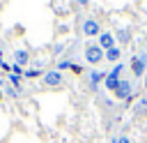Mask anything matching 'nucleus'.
Masks as SVG:
<instances>
[{
  "label": "nucleus",
  "instance_id": "obj_1",
  "mask_svg": "<svg viewBox=\"0 0 147 143\" xmlns=\"http://www.w3.org/2000/svg\"><path fill=\"white\" fill-rule=\"evenodd\" d=\"M145 69H147V51H140L138 55L131 58V72L133 76H145Z\"/></svg>",
  "mask_w": 147,
  "mask_h": 143
},
{
  "label": "nucleus",
  "instance_id": "obj_2",
  "mask_svg": "<svg viewBox=\"0 0 147 143\" xmlns=\"http://www.w3.org/2000/svg\"><path fill=\"white\" fill-rule=\"evenodd\" d=\"M103 58H106V51H103L99 44H90V46L85 48V60H87V62H92V65H99Z\"/></svg>",
  "mask_w": 147,
  "mask_h": 143
},
{
  "label": "nucleus",
  "instance_id": "obj_3",
  "mask_svg": "<svg viewBox=\"0 0 147 143\" xmlns=\"http://www.w3.org/2000/svg\"><path fill=\"white\" fill-rule=\"evenodd\" d=\"M122 69H124V65H122V62H117V65L113 67V72L106 76V88H108V90H113V92L117 90V85H119V81H122V78H119Z\"/></svg>",
  "mask_w": 147,
  "mask_h": 143
},
{
  "label": "nucleus",
  "instance_id": "obj_4",
  "mask_svg": "<svg viewBox=\"0 0 147 143\" xmlns=\"http://www.w3.org/2000/svg\"><path fill=\"white\" fill-rule=\"evenodd\" d=\"M115 97L129 101V99L133 97V83H131V81H119V85H117V90H115Z\"/></svg>",
  "mask_w": 147,
  "mask_h": 143
},
{
  "label": "nucleus",
  "instance_id": "obj_5",
  "mask_svg": "<svg viewBox=\"0 0 147 143\" xmlns=\"http://www.w3.org/2000/svg\"><path fill=\"white\" fill-rule=\"evenodd\" d=\"M83 32L87 37H94V35H101V28L94 18H87V21H83Z\"/></svg>",
  "mask_w": 147,
  "mask_h": 143
},
{
  "label": "nucleus",
  "instance_id": "obj_6",
  "mask_svg": "<svg viewBox=\"0 0 147 143\" xmlns=\"http://www.w3.org/2000/svg\"><path fill=\"white\" fill-rule=\"evenodd\" d=\"M99 46H101L103 51L113 48V46H115V35H113V32H108V30H106V32H101V35H99Z\"/></svg>",
  "mask_w": 147,
  "mask_h": 143
},
{
  "label": "nucleus",
  "instance_id": "obj_7",
  "mask_svg": "<svg viewBox=\"0 0 147 143\" xmlns=\"http://www.w3.org/2000/svg\"><path fill=\"white\" fill-rule=\"evenodd\" d=\"M44 83L46 85H60L62 83V74L60 72H46L44 74Z\"/></svg>",
  "mask_w": 147,
  "mask_h": 143
},
{
  "label": "nucleus",
  "instance_id": "obj_8",
  "mask_svg": "<svg viewBox=\"0 0 147 143\" xmlns=\"http://www.w3.org/2000/svg\"><path fill=\"white\" fill-rule=\"evenodd\" d=\"M119 55H122V48H117V46H113V48L106 51V60H108V62H115V65H117Z\"/></svg>",
  "mask_w": 147,
  "mask_h": 143
},
{
  "label": "nucleus",
  "instance_id": "obj_9",
  "mask_svg": "<svg viewBox=\"0 0 147 143\" xmlns=\"http://www.w3.org/2000/svg\"><path fill=\"white\" fill-rule=\"evenodd\" d=\"M101 81H106V76H103V72H96V69H94V72L90 74V83H92V85H99Z\"/></svg>",
  "mask_w": 147,
  "mask_h": 143
},
{
  "label": "nucleus",
  "instance_id": "obj_10",
  "mask_svg": "<svg viewBox=\"0 0 147 143\" xmlns=\"http://www.w3.org/2000/svg\"><path fill=\"white\" fill-rule=\"evenodd\" d=\"M115 39H119L122 44H126V42L131 39V35H129V32H126V30L122 28V30H117V32H115Z\"/></svg>",
  "mask_w": 147,
  "mask_h": 143
},
{
  "label": "nucleus",
  "instance_id": "obj_11",
  "mask_svg": "<svg viewBox=\"0 0 147 143\" xmlns=\"http://www.w3.org/2000/svg\"><path fill=\"white\" fill-rule=\"evenodd\" d=\"M16 62H18V65L28 62V53H25V51H16Z\"/></svg>",
  "mask_w": 147,
  "mask_h": 143
},
{
  "label": "nucleus",
  "instance_id": "obj_12",
  "mask_svg": "<svg viewBox=\"0 0 147 143\" xmlns=\"http://www.w3.org/2000/svg\"><path fill=\"white\" fill-rule=\"evenodd\" d=\"M71 67H74V62H69V60H62L57 65V69H71Z\"/></svg>",
  "mask_w": 147,
  "mask_h": 143
},
{
  "label": "nucleus",
  "instance_id": "obj_13",
  "mask_svg": "<svg viewBox=\"0 0 147 143\" xmlns=\"http://www.w3.org/2000/svg\"><path fill=\"white\" fill-rule=\"evenodd\" d=\"M9 81H11L14 85H18V76H16V74H11V76H9Z\"/></svg>",
  "mask_w": 147,
  "mask_h": 143
},
{
  "label": "nucleus",
  "instance_id": "obj_14",
  "mask_svg": "<svg viewBox=\"0 0 147 143\" xmlns=\"http://www.w3.org/2000/svg\"><path fill=\"white\" fill-rule=\"evenodd\" d=\"M117 143H131V141H129L126 136H119V138H117Z\"/></svg>",
  "mask_w": 147,
  "mask_h": 143
},
{
  "label": "nucleus",
  "instance_id": "obj_15",
  "mask_svg": "<svg viewBox=\"0 0 147 143\" xmlns=\"http://www.w3.org/2000/svg\"><path fill=\"white\" fill-rule=\"evenodd\" d=\"M110 143H117V138H115V141H110Z\"/></svg>",
  "mask_w": 147,
  "mask_h": 143
}]
</instances>
